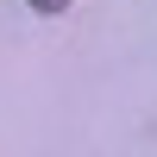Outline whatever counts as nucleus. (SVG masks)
Returning <instances> with one entry per match:
<instances>
[{
	"label": "nucleus",
	"instance_id": "f257e3e1",
	"mask_svg": "<svg viewBox=\"0 0 157 157\" xmlns=\"http://www.w3.org/2000/svg\"><path fill=\"white\" fill-rule=\"evenodd\" d=\"M32 6H38V13H63L69 0H32Z\"/></svg>",
	"mask_w": 157,
	"mask_h": 157
}]
</instances>
